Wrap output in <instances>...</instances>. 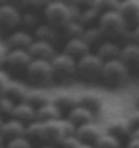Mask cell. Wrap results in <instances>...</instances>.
Listing matches in <instances>:
<instances>
[{"label":"cell","instance_id":"obj_15","mask_svg":"<svg viewBox=\"0 0 139 148\" xmlns=\"http://www.w3.org/2000/svg\"><path fill=\"white\" fill-rule=\"evenodd\" d=\"M104 132L109 133V135H112V136H115L122 140L124 137L130 139L132 129L130 127V124H128L127 117L115 116L107 123V125H105V128H104Z\"/></svg>","mask_w":139,"mask_h":148},{"label":"cell","instance_id":"obj_28","mask_svg":"<svg viewBox=\"0 0 139 148\" xmlns=\"http://www.w3.org/2000/svg\"><path fill=\"white\" fill-rule=\"evenodd\" d=\"M26 137L33 143V141H42L45 137V124L41 121L35 120L26 125Z\"/></svg>","mask_w":139,"mask_h":148},{"label":"cell","instance_id":"obj_23","mask_svg":"<svg viewBox=\"0 0 139 148\" xmlns=\"http://www.w3.org/2000/svg\"><path fill=\"white\" fill-rule=\"evenodd\" d=\"M65 119L68 121H70L76 128L88 124V123H92V121H96V116L92 112H89L88 109H85V108H82L80 105H77L76 108H73V109L70 110L66 114Z\"/></svg>","mask_w":139,"mask_h":148},{"label":"cell","instance_id":"obj_13","mask_svg":"<svg viewBox=\"0 0 139 148\" xmlns=\"http://www.w3.org/2000/svg\"><path fill=\"white\" fill-rule=\"evenodd\" d=\"M119 59L130 70V74L139 73V45L132 42L123 45Z\"/></svg>","mask_w":139,"mask_h":148},{"label":"cell","instance_id":"obj_4","mask_svg":"<svg viewBox=\"0 0 139 148\" xmlns=\"http://www.w3.org/2000/svg\"><path fill=\"white\" fill-rule=\"evenodd\" d=\"M24 75L30 88H46L54 81L50 61L33 59L24 71Z\"/></svg>","mask_w":139,"mask_h":148},{"label":"cell","instance_id":"obj_38","mask_svg":"<svg viewBox=\"0 0 139 148\" xmlns=\"http://www.w3.org/2000/svg\"><path fill=\"white\" fill-rule=\"evenodd\" d=\"M131 42L139 45V24L132 28V31H131Z\"/></svg>","mask_w":139,"mask_h":148},{"label":"cell","instance_id":"obj_10","mask_svg":"<svg viewBox=\"0 0 139 148\" xmlns=\"http://www.w3.org/2000/svg\"><path fill=\"white\" fill-rule=\"evenodd\" d=\"M78 94V105L97 116L104 109V97L96 90H82Z\"/></svg>","mask_w":139,"mask_h":148},{"label":"cell","instance_id":"obj_40","mask_svg":"<svg viewBox=\"0 0 139 148\" xmlns=\"http://www.w3.org/2000/svg\"><path fill=\"white\" fill-rule=\"evenodd\" d=\"M130 139H139V128L132 129V132H131V136H130Z\"/></svg>","mask_w":139,"mask_h":148},{"label":"cell","instance_id":"obj_44","mask_svg":"<svg viewBox=\"0 0 139 148\" xmlns=\"http://www.w3.org/2000/svg\"><path fill=\"white\" fill-rule=\"evenodd\" d=\"M78 148H95L93 145H88V144H81Z\"/></svg>","mask_w":139,"mask_h":148},{"label":"cell","instance_id":"obj_39","mask_svg":"<svg viewBox=\"0 0 139 148\" xmlns=\"http://www.w3.org/2000/svg\"><path fill=\"white\" fill-rule=\"evenodd\" d=\"M124 148H139V139H128Z\"/></svg>","mask_w":139,"mask_h":148},{"label":"cell","instance_id":"obj_2","mask_svg":"<svg viewBox=\"0 0 139 148\" xmlns=\"http://www.w3.org/2000/svg\"><path fill=\"white\" fill-rule=\"evenodd\" d=\"M128 78H130V70L120 59H115V61L104 63L101 70L100 82L107 89L116 90L123 88L127 84Z\"/></svg>","mask_w":139,"mask_h":148},{"label":"cell","instance_id":"obj_26","mask_svg":"<svg viewBox=\"0 0 139 148\" xmlns=\"http://www.w3.org/2000/svg\"><path fill=\"white\" fill-rule=\"evenodd\" d=\"M58 34H59V31L55 30L54 27H51L50 24H47L46 22H45V23H41L38 27L33 31V36H34V39L53 43V45H54L55 40L58 39Z\"/></svg>","mask_w":139,"mask_h":148},{"label":"cell","instance_id":"obj_3","mask_svg":"<svg viewBox=\"0 0 139 148\" xmlns=\"http://www.w3.org/2000/svg\"><path fill=\"white\" fill-rule=\"evenodd\" d=\"M97 27L100 28L105 39L113 40V39H119L126 35L128 24L126 23L123 16L119 14V11H108L103 12L100 15Z\"/></svg>","mask_w":139,"mask_h":148},{"label":"cell","instance_id":"obj_16","mask_svg":"<svg viewBox=\"0 0 139 148\" xmlns=\"http://www.w3.org/2000/svg\"><path fill=\"white\" fill-rule=\"evenodd\" d=\"M51 101L61 110L62 114L64 113L68 114L73 108L78 105V94L70 90H62V92L55 93L54 96H51Z\"/></svg>","mask_w":139,"mask_h":148},{"label":"cell","instance_id":"obj_18","mask_svg":"<svg viewBox=\"0 0 139 148\" xmlns=\"http://www.w3.org/2000/svg\"><path fill=\"white\" fill-rule=\"evenodd\" d=\"M119 14L123 16L128 27L132 26V28L139 24V0H123L120 1Z\"/></svg>","mask_w":139,"mask_h":148},{"label":"cell","instance_id":"obj_41","mask_svg":"<svg viewBox=\"0 0 139 148\" xmlns=\"http://www.w3.org/2000/svg\"><path fill=\"white\" fill-rule=\"evenodd\" d=\"M134 102H135L136 108H139V89L135 92V94H134Z\"/></svg>","mask_w":139,"mask_h":148},{"label":"cell","instance_id":"obj_14","mask_svg":"<svg viewBox=\"0 0 139 148\" xmlns=\"http://www.w3.org/2000/svg\"><path fill=\"white\" fill-rule=\"evenodd\" d=\"M28 88L30 86L26 82H22L19 79H15V78H10V81L7 82L1 96L7 97L8 100H11L15 104H19V102L24 101L26 94L28 92Z\"/></svg>","mask_w":139,"mask_h":148},{"label":"cell","instance_id":"obj_34","mask_svg":"<svg viewBox=\"0 0 139 148\" xmlns=\"http://www.w3.org/2000/svg\"><path fill=\"white\" fill-rule=\"evenodd\" d=\"M82 143L78 140V137L74 135H70V136H66L64 140L58 144V148H78Z\"/></svg>","mask_w":139,"mask_h":148},{"label":"cell","instance_id":"obj_21","mask_svg":"<svg viewBox=\"0 0 139 148\" xmlns=\"http://www.w3.org/2000/svg\"><path fill=\"white\" fill-rule=\"evenodd\" d=\"M10 119H15V120L23 123L24 125H28L30 123L37 120V109L26 101L19 102V104H15V108L12 110Z\"/></svg>","mask_w":139,"mask_h":148},{"label":"cell","instance_id":"obj_9","mask_svg":"<svg viewBox=\"0 0 139 148\" xmlns=\"http://www.w3.org/2000/svg\"><path fill=\"white\" fill-rule=\"evenodd\" d=\"M33 61L28 50H10L4 63V70L10 73H22L26 71L27 66Z\"/></svg>","mask_w":139,"mask_h":148},{"label":"cell","instance_id":"obj_30","mask_svg":"<svg viewBox=\"0 0 139 148\" xmlns=\"http://www.w3.org/2000/svg\"><path fill=\"white\" fill-rule=\"evenodd\" d=\"M84 31H85V28L78 23L77 20H72V22L66 24L59 32L65 36L66 40H69V39H74V38H82Z\"/></svg>","mask_w":139,"mask_h":148},{"label":"cell","instance_id":"obj_45","mask_svg":"<svg viewBox=\"0 0 139 148\" xmlns=\"http://www.w3.org/2000/svg\"><path fill=\"white\" fill-rule=\"evenodd\" d=\"M4 121H6V119H3V117L0 116V129H1V127H3V124H4Z\"/></svg>","mask_w":139,"mask_h":148},{"label":"cell","instance_id":"obj_8","mask_svg":"<svg viewBox=\"0 0 139 148\" xmlns=\"http://www.w3.org/2000/svg\"><path fill=\"white\" fill-rule=\"evenodd\" d=\"M22 10L16 4L0 3V28L3 31H11L20 24Z\"/></svg>","mask_w":139,"mask_h":148},{"label":"cell","instance_id":"obj_35","mask_svg":"<svg viewBox=\"0 0 139 148\" xmlns=\"http://www.w3.org/2000/svg\"><path fill=\"white\" fill-rule=\"evenodd\" d=\"M127 120H128V124H130L131 129L139 128V108L134 109L131 113H130V114H128Z\"/></svg>","mask_w":139,"mask_h":148},{"label":"cell","instance_id":"obj_43","mask_svg":"<svg viewBox=\"0 0 139 148\" xmlns=\"http://www.w3.org/2000/svg\"><path fill=\"white\" fill-rule=\"evenodd\" d=\"M6 143H7V141H6L4 136L1 135V132H0V147H1V145H6Z\"/></svg>","mask_w":139,"mask_h":148},{"label":"cell","instance_id":"obj_27","mask_svg":"<svg viewBox=\"0 0 139 148\" xmlns=\"http://www.w3.org/2000/svg\"><path fill=\"white\" fill-rule=\"evenodd\" d=\"M82 39L88 43V46L91 47V50L93 49L95 51H96V49L100 46L101 43L105 42L104 35H103V32L100 31V28L97 27V26L85 28L84 34H82Z\"/></svg>","mask_w":139,"mask_h":148},{"label":"cell","instance_id":"obj_17","mask_svg":"<svg viewBox=\"0 0 139 148\" xmlns=\"http://www.w3.org/2000/svg\"><path fill=\"white\" fill-rule=\"evenodd\" d=\"M28 54L33 59H42V61H51L55 57L57 51L53 43L43 42V40H37L34 39L33 45L28 49Z\"/></svg>","mask_w":139,"mask_h":148},{"label":"cell","instance_id":"obj_37","mask_svg":"<svg viewBox=\"0 0 139 148\" xmlns=\"http://www.w3.org/2000/svg\"><path fill=\"white\" fill-rule=\"evenodd\" d=\"M10 78H11V75L7 71L4 70V69H0V97H1L3 90L6 88V85H7V82L10 81Z\"/></svg>","mask_w":139,"mask_h":148},{"label":"cell","instance_id":"obj_36","mask_svg":"<svg viewBox=\"0 0 139 148\" xmlns=\"http://www.w3.org/2000/svg\"><path fill=\"white\" fill-rule=\"evenodd\" d=\"M8 47L4 42V39H0V69H4V63H6V58L8 54Z\"/></svg>","mask_w":139,"mask_h":148},{"label":"cell","instance_id":"obj_29","mask_svg":"<svg viewBox=\"0 0 139 148\" xmlns=\"http://www.w3.org/2000/svg\"><path fill=\"white\" fill-rule=\"evenodd\" d=\"M39 24H41V22H39L38 15L35 14L34 10L22 11V18H20V24H19V26H22V30L33 34V31L38 27Z\"/></svg>","mask_w":139,"mask_h":148},{"label":"cell","instance_id":"obj_33","mask_svg":"<svg viewBox=\"0 0 139 148\" xmlns=\"http://www.w3.org/2000/svg\"><path fill=\"white\" fill-rule=\"evenodd\" d=\"M6 147L7 148H34V145H33V143L26 136H22V137L12 139V140H8L6 143Z\"/></svg>","mask_w":139,"mask_h":148},{"label":"cell","instance_id":"obj_1","mask_svg":"<svg viewBox=\"0 0 139 148\" xmlns=\"http://www.w3.org/2000/svg\"><path fill=\"white\" fill-rule=\"evenodd\" d=\"M80 8L77 4L64 3V1H49L43 7V16L47 24L61 31L72 20H77Z\"/></svg>","mask_w":139,"mask_h":148},{"label":"cell","instance_id":"obj_19","mask_svg":"<svg viewBox=\"0 0 139 148\" xmlns=\"http://www.w3.org/2000/svg\"><path fill=\"white\" fill-rule=\"evenodd\" d=\"M62 53H65L66 55L72 57L73 59L78 61L82 57L88 55L89 53H92L91 47L88 46V43L85 42L82 38H74V39H69L66 40L64 45V50Z\"/></svg>","mask_w":139,"mask_h":148},{"label":"cell","instance_id":"obj_7","mask_svg":"<svg viewBox=\"0 0 139 148\" xmlns=\"http://www.w3.org/2000/svg\"><path fill=\"white\" fill-rule=\"evenodd\" d=\"M45 124V137H43V144H54L58 145L66 136L76 133V127L70 121H68L64 117L61 120L51 121V123H43Z\"/></svg>","mask_w":139,"mask_h":148},{"label":"cell","instance_id":"obj_47","mask_svg":"<svg viewBox=\"0 0 139 148\" xmlns=\"http://www.w3.org/2000/svg\"><path fill=\"white\" fill-rule=\"evenodd\" d=\"M0 148H7V147H6V145H1V147H0Z\"/></svg>","mask_w":139,"mask_h":148},{"label":"cell","instance_id":"obj_31","mask_svg":"<svg viewBox=\"0 0 139 148\" xmlns=\"http://www.w3.org/2000/svg\"><path fill=\"white\" fill-rule=\"evenodd\" d=\"M95 148H123V145H122V140L120 139L104 132L100 136V139L96 141Z\"/></svg>","mask_w":139,"mask_h":148},{"label":"cell","instance_id":"obj_6","mask_svg":"<svg viewBox=\"0 0 139 148\" xmlns=\"http://www.w3.org/2000/svg\"><path fill=\"white\" fill-rule=\"evenodd\" d=\"M50 63L53 69V78L57 82H66L77 74V61L65 53H57Z\"/></svg>","mask_w":139,"mask_h":148},{"label":"cell","instance_id":"obj_32","mask_svg":"<svg viewBox=\"0 0 139 148\" xmlns=\"http://www.w3.org/2000/svg\"><path fill=\"white\" fill-rule=\"evenodd\" d=\"M15 108V102H12L11 100H8L7 97H0V116L3 119H10L12 114V110Z\"/></svg>","mask_w":139,"mask_h":148},{"label":"cell","instance_id":"obj_24","mask_svg":"<svg viewBox=\"0 0 139 148\" xmlns=\"http://www.w3.org/2000/svg\"><path fill=\"white\" fill-rule=\"evenodd\" d=\"M24 101L30 104L31 106H34L35 109H38L42 105L51 101V96L45 88H28Z\"/></svg>","mask_w":139,"mask_h":148},{"label":"cell","instance_id":"obj_42","mask_svg":"<svg viewBox=\"0 0 139 148\" xmlns=\"http://www.w3.org/2000/svg\"><path fill=\"white\" fill-rule=\"evenodd\" d=\"M38 148H58V145H54V144H47V143H45V144L39 145Z\"/></svg>","mask_w":139,"mask_h":148},{"label":"cell","instance_id":"obj_20","mask_svg":"<svg viewBox=\"0 0 139 148\" xmlns=\"http://www.w3.org/2000/svg\"><path fill=\"white\" fill-rule=\"evenodd\" d=\"M120 51H122V46L118 45L115 40H105L96 49V51H93L103 62H109V61H115V59L120 58Z\"/></svg>","mask_w":139,"mask_h":148},{"label":"cell","instance_id":"obj_25","mask_svg":"<svg viewBox=\"0 0 139 148\" xmlns=\"http://www.w3.org/2000/svg\"><path fill=\"white\" fill-rule=\"evenodd\" d=\"M64 119L61 110L53 104V101H49L47 104L42 105L37 109V120L41 123H51Z\"/></svg>","mask_w":139,"mask_h":148},{"label":"cell","instance_id":"obj_22","mask_svg":"<svg viewBox=\"0 0 139 148\" xmlns=\"http://www.w3.org/2000/svg\"><path fill=\"white\" fill-rule=\"evenodd\" d=\"M0 132L4 136L6 141H8L12 139H16V137L26 136V125L15 119H7L4 121Z\"/></svg>","mask_w":139,"mask_h":148},{"label":"cell","instance_id":"obj_5","mask_svg":"<svg viewBox=\"0 0 139 148\" xmlns=\"http://www.w3.org/2000/svg\"><path fill=\"white\" fill-rule=\"evenodd\" d=\"M104 62L95 53H89L77 61V74L76 77L84 82H96L100 81L101 70Z\"/></svg>","mask_w":139,"mask_h":148},{"label":"cell","instance_id":"obj_11","mask_svg":"<svg viewBox=\"0 0 139 148\" xmlns=\"http://www.w3.org/2000/svg\"><path fill=\"white\" fill-rule=\"evenodd\" d=\"M4 42L8 50H28L34 42V36L24 30H15L4 38Z\"/></svg>","mask_w":139,"mask_h":148},{"label":"cell","instance_id":"obj_12","mask_svg":"<svg viewBox=\"0 0 139 148\" xmlns=\"http://www.w3.org/2000/svg\"><path fill=\"white\" fill-rule=\"evenodd\" d=\"M103 133H104V128H101L96 121L81 125L76 129V136L78 137V140L81 141L82 144L93 145V147Z\"/></svg>","mask_w":139,"mask_h":148},{"label":"cell","instance_id":"obj_46","mask_svg":"<svg viewBox=\"0 0 139 148\" xmlns=\"http://www.w3.org/2000/svg\"><path fill=\"white\" fill-rule=\"evenodd\" d=\"M3 32H4V31L1 30V28H0V39H4V38H3Z\"/></svg>","mask_w":139,"mask_h":148}]
</instances>
